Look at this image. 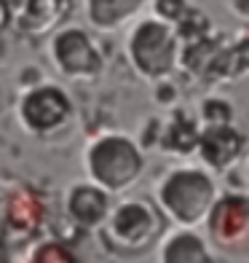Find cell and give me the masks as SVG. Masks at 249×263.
<instances>
[{
	"label": "cell",
	"instance_id": "cell-2",
	"mask_svg": "<svg viewBox=\"0 0 249 263\" xmlns=\"http://www.w3.org/2000/svg\"><path fill=\"white\" fill-rule=\"evenodd\" d=\"M217 201L215 177L193 164L172 166L156 185V204L174 226H196L206 220Z\"/></svg>",
	"mask_w": 249,
	"mask_h": 263
},
{
	"label": "cell",
	"instance_id": "cell-12",
	"mask_svg": "<svg viewBox=\"0 0 249 263\" xmlns=\"http://www.w3.org/2000/svg\"><path fill=\"white\" fill-rule=\"evenodd\" d=\"M6 223L14 226L16 231H22L25 226L35 229V223H40V204L27 194V191H16V194L8 199Z\"/></svg>",
	"mask_w": 249,
	"mask_h": 263
},
{
	"label": "cell",
	"instance_id": "cell-10",
	"mask_svg": "<svg viewBox=\"0 0 249 263\" xmlns=\"http://www.w3.org/2000/svg\"><path fill=\"white\" fill-rule=\"evenodd\" d=\"M150 0H83V14L99 32H113L142 14Z\"/></svg>",
	"mask_w": 249,
	"mask_h": 263
},
{
	"label": "cell",
	"instance_id": "cell-5",
	"mask_svg": "<svg viewBox=\"0 0 249 263\" xmlns=\"http://www.w3.org/2000/svg\"><path fill=\"white\" fill-rule=\"evenodd\" d=\"M126 54L129 62L142 78L161 81L172 76L177 65V32L169 22L158 19L156 14L139 19L126 35Z\"/></svg>",
	"mask_w": 249,
	"mask_h": 263
},
{
	"label": "cell",
	"instance_id": "cell-7",
	"mask_svg": "<svg viewBox=\"0 0 249 263\" xmlns=\"http://www.w3.org/2000/svg\"><path fill=\"white\" fill-rule=\"evenodd\" d=\"M209 239L220 250H246L249 247V196L231 194L212 204L206 215Z\"/></svg>",
	"mask_w": 249,
	"mask_h": 263
},
{
	"label": "cell",
	"instance_id": "cell-11",
	"mask_svg": "<svg viewBox=\"0 0 249 263\" xmlns=\"http://www.w3.org/2000/svg\"><path fill=\"white\" fill-rule=\"evenodd\" d=\"M158 258L166 263H182V260H206L209 253H206V242L193 231V226H180L177 231L161 239Z\"/></svg>",
	"mask_w": 249,
	"mask_h": 263
},
{
	"label": "cell",
	"instance_id": "cell-3",
	"mask_svg": "<svg viewBox=\"0 0 249 263\" xmlns=\"http://www.w3.org/2000/svg\"><path fill=\"white\" fill-rule=\"evenodd\" d=\"M19 126L35 140H56L73 126L75 105L65 86L51 81H38L25 89L16 102Z\"/></svg>",
	"mask_w": 249,
	"mask_h": 263
},
{
	"label": "cell",
	"instance_id": "cell-14",
	"mask_svg": "<svg viewBox=\"0 0 249 263\" xmlns=\"http://www.w3.org/2000/svg\"><path fill=\"white\" fill-rule=\"evenodd\" d=\"M8 22H11V8H8L6 0H0V30H3Z\"/></svg>",
	"mask_w": 249,
	"mask_h": 263
},
{
	"label": "cell",
	"instance_id": "cell-8",
	"mask_svg": "<svg viewBox=\"0 0 249 263\" xmlns=\"http://www.w3.org/2000/svg\"><path fill=\"white\" fill-rule=\"evenodd\" d=\"M110 191H105L102 185L91 183L89 177L80 183H73L65 194V212L78 229H99L105 218L113 210Z\"/></svg>",
	"mask_w": 249,
	"mask_h": 263
},
{
	"label": "cell",
	"instance_id": "cell-6",
	"mask_svg": "<svg viewBox=\"0 0 249 263\" xmlns=\"http://www.w3.org/2000/svg\"><path fill=\"white\" fill-rule=\"evenodd\" d=\"M49 57L59 76L70 81H94L105 70V57L97 41L83 30L65 25L49 35Z\"/></svg>",
	"mask_w": 249,
	"mask_h": 263
},
{
	"label": "cell",
	"instance_id": "cell-13",
	"mask_svg": "<svg viewBox=\"0 0 249 263\" xmlns=\"http://www.w3.org/2000/svg\"><path fill=\"white\" fill-rule=\"evenodd\" d=\"M27 263H73L78 255L70 250V245L59 242V239H43V242L32 245L25 255Z\"/></svg>",
	"mask_w": 249,
	"mask_h": 263
},
{
	"label": "cell",
	"instance_id": "cell-1",
	"mask_svg": "<svg viewBox=\"0 0 249 263\" xmlns=\"http://www.w3.org/2000/svg\"><path fill=\"white\" fill-rule=\"evenodd\" d=\"M83 172L91 183L115 196L137 185L145 172V153L134 137L123 132H105L83 148Z\"/></svg>",
	"mask_w": 249,
	"mask_h": 263
},
{
	"label": "cell",
	"instance_id": "cell-4",
	"mask_svg": "<svg viewBox=\"0 0 249 263\" xmlns=\"http://www.w3.org/2000/svg\"><path fill=\"white\" fill-rule=\"evenodd\" d=\"M161 215L163 212L145 199H126L110 210L97 231L110 253L137 255L145 253L161 234Z\"/></svg>",
	"mask_w": 249,
	"mask_h": 263
},
{
	"label": "cell",
	"instance_id": "cell-9",
	"mask_svg": "<svg viewBox=\"0 0 249 263\" xmlns=\"http://www.w3.org/2000/svg\"><path fill=\"white\" fill-rule=\"evenodd\" d=\"M75 8L78 0H22L16 25L32 38H43L65 27L70 16L75 14Z\"/></svg>",
	"mask_w": 249,
	"mask_h": 263
}]
</instances>
